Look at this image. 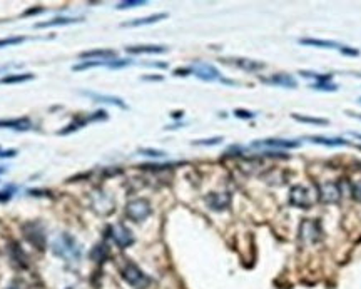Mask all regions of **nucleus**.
<instances>
[{"instance_id": "nucleus-42", "label": "nucleus", "mask_w": 361, "mask_h": 289, "mask_svg": "<svg viewBox=\"0 0 361 289\" xmlns=\"http://www.w3.org/2000/svg\"><path fill=\"white\" fill-rule=\"evenodd\" d=\"M9 69V65H3V67H0V72H3V70H7Z\"/></svg>"}, {"instance_id": "nucleus-24", "label": "nucleus", "mask_w": 361, "mask_h": 289, "mask_svg": "<svg viewBox=\"0 0 361 289\" xmlns=\"http://www.w3.org/2000/svg\"><path fill=\"white\" fill-rule=\"evenodd\" d=\"M234 64L239 67V69L247 70V72H256V70H261V69H264V67H266L263 62L251 61V59H238Z\"/></svg>"}, {"instance_id": "nucleus-13", "label": "nucleus", "mask_w": 361, "mask_h": 289, "mask_svg": "<svg viewBox=\"0 0 361 289\" xmlns=\"http://www.w3.org/2000/svg\"><path fill=\"white\" fill-rule=\"evenodd\" d=\"M0 129H14V130H30L32 122L27 117L20 119H0Z\"/></svg>"}, {"instance_id": "nucleus-33", "label": "nucleus", "mask_w": 361, "mask_h": 289, "mask_svg": "<svg viewBox=\"0 0 361 289\" xmlns=\"http://www.w3.org/2000/svg\"><path fill=\"white\" fill-rule=\"evenodd\" d=\"M351 196H353V199H355V201L361 202V181H356L351 186Z\"/></svg>"}, {"instance_id": "nucleus-32", "label": "nucleus", "mask_w": 361, "mask_h": 289, "mask_svg": "<svg viewBox=\"0 0 361 289\" xmlns=\"http://www.w3.org/2000/svg\"><path fill=\"white\" fill-rule=\"evenodd\" d=\"M139 154L149 157H165V152L159 151V149H139Z\"/></svg>"}, {"instance_id": "nucleus-10", "label": "nucleus", "mask_w": 361, "mask_h": 289, "mask_svg": "<svg viewBox=\"0 0 361 289\" xmlns=\"http://www.w3.org/2000/svg\"><path fill=\"white\" fill-rule=\"evenodd\" d=\"M341 197V189L338 184L334 182H325L319 186V199L325 204H334Z\"/></svg>"}, {"instance_id": "nucleus-39", "label": "nucleus", "mask_w": 361, "mask_h": 289, "mask_svg": "<svg viewBox=\"0 0 361 289\" xmlns=\"http://www.w3.org/2000/svg\"><path fill=\"white\" fill-rule=\"evenodd\" d=\"M191 72H193V69H178L174 70V76H187Z\"/></svg>"}, {"instance_id": "nucleus-30", "label": "nucleus", "mask_w": 361, "mask_h": 289, "mask_svg": "<svg viewBox=\"0 0 361 289\" xmlns=\"http://www.w3.org/2000/svg\"><path fill=\"white\" fill-rule=\"evenodd\" d=\"M107 62H102V61H99V62H96V61H87V62H84V64H77V65H74L72 67V70H84V69H90V67H99V65H105Z\"/></svg>"}, {"instance_id": "nucleus-21", "label": "nucleus", "mask_w": 361, "mask_h": 289, "mask_svg": "<svg viewBox=\"0 0 361 289\" xmlns=\"http://www.w3.org/2000/svg\"><path fill=\"white\" fill-rule=\"evenodd\" d=\"M301 46H310V47H319V48H341L343 46L333 40H321V39H301Z\"/></svg>"}, {"instance_id": "nucleus-9", "label": "nucleus", "mask_w": 361, "mask_h": 289, "mask_svg": "<svg viewBox=\"0 0 361 289\" xmlns=\"http://www.w3.org/2000/svg\"><path fill=\"white\" fill-rule=\"evenodd\" d=\"M191 69H193V74L196 77H199L201 80H206V82L217 80V79L221 77V72L214 65H211V64L197 62L194 67H191Z\"/></svg>"}, {"instance_id": "nucleus-6", "label": "nucleus", "mask_w": 361, "mask_h": 289, "mask_svg": "<svg viewBox=\"0 0 361 289\" xmlns=\"http://www.w3.org/2000/svg\"><path fill=\"white\" fill-rule=\"evenodd\" d=\"M105 119H107V112H105V111H97L96 114H92V115H85V117H77L75 121L70 122L69 126L66 127V129L59 130V136H67V134L74 132V130L82 129V127L87 126V124H90V122L105 121Z\"/></svg>"}, {"instance_id": "nucleus-31", "label": "nucleus", "mask_w": 361, "mask_h": 289, "mask_svg": "<svg viewBox=\"0 0 361 289\" xmlns=\"http://www.w3.org/2000/svg\"><path fill=\"white\" fill-rule=\"evenodd\" d=\"M223 142V137H213V139H201V141H194V145H217Z\"/></svg>"}, {"instance_id": "nucleus-34", "label": "nucleus", "mask_w": 361, "mask_h": 289, "mask_svg": "<svg viewBox=\"0 0 361 289\" xmlns=\"http://www.w3.org/2000/svg\"><path fill=\"white\" fill-rule=\"evenodd\" d=\"M234 115H236V117H239V119H253L254 117V112L244 111V109H236Z\"/></svg>"}, {"instance_id": "nucleus-3", "label": "nucleus", "mask_w": 361, "mask_h": 289, "mask_svg": "<svg viewBox=\"0 0 361 289\" xmlns=\"http://www.w3.org/2000/svg\"><path fill=\"white\" fill-rule=\"evenodd\" d=\"M120 274H122V279L126 281L127 284L134 286L135 289H144V288H148L149 283H150L149 277L146 276V274L142 273L137 266L132 264V262H129V264L124 266Z\"/></svg>"}, {"instance_id": "nucleus-27", "label": "nucleus", "mask_w": 361, "mask_h": 289, "mask_svg": "<svg viewBox=\"0 0 361 289\" xmlns=\"http://www.w3.org/2000/svg\"><path fill=\"white\" fill-rule=\"evenodd\" d=\"M146 0H127V2H120L115 5V9L122 10V9H132V7H141V5H146Z\"/></svg>"}, {"instance_id": "nucleus-47", "label": "nucleus", "mask_w": 361, "mask_h": 289, "mask_svg": "<svg viewBox=\"0 0 361 289\" xmlns=\"http://www.w3.org/2000/svg\"><path fill=\"white\" fill-rule=\"evenodd\" d=\"M69 289H70V288H69Z\"/></svg>"}, {"instance_id": "nucleus-18", "label": "nucleus", "mask_w": 361, "mask_h": 289, "mask_svg": "<svg viewBox=\"0 0 361 289\" xmlns=\"http://www.w3.org/2000/svg\"><path fill=\"white\" fill-rule=\"evenodd\" d=\"M164 18H167V14H154V16H149V17H142V18H135V20L126 22V24H122V27H141V25L156 24V22L164 20Z\"/></svg>"}, {"instance_id": "nucleus-43", "label": "nucleus", "mask_w": 361, "mask_h": 289, "mask_svg": "<svg viewBox=\"0 0 361 289\" xmlns=\"http://www.w3.org/2000/svg\"><path fill=\"white\" fill-rule=\"evenodd\" d=\"M353 136H355V137H358V139H361V134H355V132H353Z\"/></svg>"}, {"instance_id": "nucleus-22", "label": "nucleus", "mask_w": 361, "mask_h": 289, "mask_svg": "<svg viewBox=\"0 0 361 289\" xmlns=\"http://www.w3.org/2000/svg\"><path fill=\"white\" fill-rule=\"evenodd\" d=\"M89 256H90V259H92V261H96V262H104L105 259L109 257V246L105 242L96 244V246L90 249Z\"/></svg>"}, {"instance_id": "nucleus-44", "label": "nucleus", "mask_w": 361, "mask_h": 289, "mask_svg": "<svg viewBox=\"0 0 361 289\" xmlns=\"http://www.w3.org/2000/svg\"><path fill=\"white\" fill-rule=\"evenodd\" d=\"M3 171H5V169H3V167H0V172H3Z\"/></svg>"}, {"instance_id": "nucleus-12", "label": "nucleus", "mask_w": 361, "mask_h": 289, "mask_svg": "<svg viewBox=\"0 0 361 289\" xmlns=\"http://www.w3.org/2000/svg\"><path fill=\"white\" fill-rule=\"evenodd\" d=\"M301 142L288 141V139H266V141L253 142V147H274V149H295L299 147Z\"/></svg>"}, {"instance_id": "nucleus-26", "label": "nucleus", "mask_w": 361, "mask_h": 289, "mask_svg": "<svg viewBox=\"0 0 361 289\" xmlns=\"http://www.w3.org/2000/svg\"><path fill=\"white\" fill-rule=\"evenodd\" d=\"M33 74H14V76H5L2 79L3 84H18V82L32 80Z\"/></svg>"}, {"instance_id": "nucleus-5", "label": "nucleus", "mask_w": 361, "mask_h": 289, "mask_svg": "<svg viewBox=\"0 0 361 289\" xmlns=\"http://www.w3.org/2000/svg\"><path fill=\"white\" fill-rule=\"evenodd\" d=\"M126 214H127V217H131L135 223H141V221L148 219L150 216L149 201H146V199H132V201L127 202Z\"/></svg>"}, {"instance_id": "nucleus-25", "label": "nucleus", "mask_w": 361, "mask_h": 289, "mask_svg": "<svg viewBox=\"0 0 361 289\" xmlns=\"http://www.w3.org/2000/svg\"><path fill=\"white\" fill-rule=\"evenodd\" d=\"M295 121L304 122V124H314V126H328V119H318V117H310V115H301V114H293L291 115Z\"/></svg>"}, {"instance_id": "nucleus-37", "label": "nucleus", "mask_w": 361, "mask_h": 289, "mask_svg": "<svg viewBox=\"0 0 361 289\" xmlns=\"http://www.w3.org/2000/svg\"><path fill=\"white\" fill-rule=\"evenodd\" d=\"M17 156V151L15 149H10V151H2L0 149V157H15Z\"/></svg>"}, {"instance_id": "nucleus-40", "label": "nucleus", "mask_w": 361, "mask_h": 289, "mask_svg": "<svg viewBox=\"0 0 361 289\" xmlns=\"http://www.w3.org/2000/svg\"><path fill=\"white\" fill-rule=\"evenodd\" d=\"M142 80H163V76H154V77L146 76V77H142Z\"/></svg>"}, {"instance_id": "nucleus-14", "label": "nucleus", "mask_w": 361, "mask_h": 289, "mask_svg": "<svg viewBox=\"0 0 361 289\" xmlns=\"http://www.w3.org/2000/svg\"><path fill=\"white\" fill-rule=\"evenodd\" d=\"M117 52L111 50V48H97V50H87V52H82L81 59H100L102 62H109L112 59H115Z\"/></svg>"}, {"instance_id": "nucleus-2", "label": "nucleus", "mask_w": 361, "mask_h": 289, "mask_svg": "<svg viewBox=\"0 0 361 289\" xmlns=\"http://www.w3.org/2000/svg\"><path fill=\"white\" fill-rule=\"evenodd\" d=\"M22 232H24V238L29 244H32L37 249H45L47 246V236L42 227V224L37 223V221H29L22 226Z\"/></svg>"}, {"instance_id": "nucleus-16", "label": "nucleus", "mask_w": 361, "mask_h": 289, "mask_svg": "<svg viewBox=\"0 0 361 289\" xmlns=\"http://www.w3.org/2000/svg\"><path fill=\"white\" fill-rule=\"evenodd\" d=\"M75 22H82V17H57V18H52V20H47V22H40V24H35L33 27H35V29L57 27V25H69V24H75Z\"/></svg>"}, {"instance_id": "nucleus-46", "label": "nucleus", "mask_w": 361, "mask_h": 289, "mask_svg": "<svg viewBox=\"0 0 361 289\" xmlns=\"http://www.w3.org/2000/svg\"><path fill=\"white\" fill-rule=\"evenodd\" d=\"M358 100H360V102H361V97H360V99H358Z\"/></svg>"}, {"instance_id": "nucleus-17", "label": "nucleus", "mask_w": 361, "mask_h": 289, "mask_svg": "<svg viewBox=\"0 0 361 289\" xmlns=\"http://www.w3.org/2000/svg\"><path fill=\"white\" fill-rule=\"evenodd\" d=\"M84 96H89L90 99L97 100V102H105V104H112V106L115 107H120V109H127V106L124 104L122 99H119V97H114V96H102V94H96V92H82Z\"/></svg>"}, {"instance_id": "nucleus-45", "label": "nucleus", "mask_w": 361, "mask_h": 289, "mask_svg": "<svg viewBox=\"0 0 361 289\" xmlns=\"http://www.w3.org/2000/svg\"><path fill=\"white\" fill-rule=\"evenodd\" d=\"M7 289H17V288H14V286H10V288H7Z\"/></svg>"}, {"instance_id": "nucleus-15", "label": "nucleus", "mask_w": 361, "mask_h": 289, "mask_svg": "<svg viewBox=\"0 0 361 289\" xmlns=\"http://www.w3.org/2000/svg\"><path fill=\"white\" fill-rule=\"evenodd\" d=\"M266 84H276V85H281V87H298V82H296V79H293L289 74H276V76H273L271 79H264Z\"/></svg>"}, {"instance_id": "nucleus-35", "label": "nucleus", "mask_w": 361, "mask_h": 289, "mask_svg": "<svg viewBox=\"0 0 361 289\" xmlns=\"http://www.w3.org/2000/svg\"><path fill=\"white\" fill-rule=\"evenodd\" d=\"M341 50V54H345V55H353V57H356V55H360V52L356 50V48H348V47H341L340 48Z\"/></svg>"}, {"instance_id": "nucleus-8", "label": "nucleus", "mask_w": 361, "mask_h": 289, "mask_svg": "<svg viewBox=\"0 0 361 289\" xmlns=\"http://www.w3.org/2000/svg\"><path fill=\"white\" fill-rule=\"evenodd\" d=\"M109 236L111 239L117 244L119 247H129L134 242V236L124 224H114V226L109 227Z\"/></svg>"}, {"instance_id": "nucleus-23", "label": "nucleus", "mask_w": 361, "mask_h": 289, "mask_svg": "<svg viewBox=\"0 0 361 289\" xmlns=\"http://www.w3.org/2000/svg\"><path fill=\"white\" fill-rule=\"evenodd\" d=\"M10 253V257H12L14 262H17L18 266H22V268H27V256L24 254V251L18 247L17 242H12V246H10L9 249Z\"/></svg>"}, {"instance_id": "nucleus-38", "label": "nucleus", "mask_w": 361, "mask_h": 289, "mask_svg": "<svg viewBox=\"0 0 361 289\" xmlns=\"http://www.w3.org/2000/svg\"><path fill=\"white\" fill-rule=\"evenodd\" d=\"M42 12H44L42 7H39V9H37V7H33V9H30V10H27V12H24V16L27 17V16H33V14H42Z\"/></svg>"}, {"instance_id": "nucleus-1", "label": "nucleus", "mask_w": 361, "mask_h": 289, "mask_svg": "<svg viewBox=\"0 0 361 289\" xmlns=\"http://www.w3.org/2000/svg\"><path fill=\"white\" fill-rule=\"evenodd\" d=\"M52 253L62 259H75V257L79 259V256H81V247H79L74 236L64 232V234H60L52 242Z\"/></svg>"}, {"instance_id": "nucleus-28", "label": "nucleus", "mask_w": 361, "mask_h": 289, "mask_svg": "<svg viewBox=\"0 0 361 289\" xmlns=\"http://www.w3.org/2000/svg\"><path fill=\"white\" fill-rule=\"evenodd\" d=\"M313 89L316 91H329V92H334L338 91V85L336 84H331V82H316L313 85Z\"/></svg>"}, {"instance_id": "nucleus-41", "label": "nucleus", "mask_w": 361, "mask_h": 289, "mask_svg": "<svg viewBox=\"0 0 361 289\" xmlns=\"http://www.w3.org/2000/svg\"><path fill=\"white\" fill-rule=\"evenodd\" d=\"M349 115H353V117H358V119H361V114H355V112H348Z\"/></svg>"}, {"instance_id": "nucleus-29", "label": "nucleus", "mask_w": 361, "mask_h": 289, "mask_svg": "<svg viewBox=\"0 0 361 289\" xmlns=\"http://www.w3.org/2000/svg\"><path fill=\"white\" fill-rule=\"evenodd\" d=\"M24 37H9V39H0V48L2 47H10V46H17V44L24 42Z\"/></svg>"}, {"instance_id": "nucleus-19", "label": "nucleus", "mask_w": 361, "mask_h": 289, "mask_svg": "<svg viewBox=\"0 0 361 289\" xmlns=\"http://www.w3.org/2000/svg\"><path fill=\"white\" fill-rule=\"evenodd\" d=\"M129 54L139 55V54H164L167 52V47L164 46H134L126 48Z\"/></svg>"}, {"instance_id": "nucleus-36", "label": "nucleus", "mask_w": 361, "mask_h": 289, "mask_svg": "<svg viewBox=\"0 0 361 289\" xmlns=\"http://www.w3.org/2000/svg\"><path fill=\"white\" fill-rule=\"evenodd\" d=\"M12 199V191H0V202H9Z\"/></svg>"}, {"instance_id": "nucleus-20", "label": "nucleus", "mask_w": 361, "mask_h": 289, "mask_svg": "<svg viewBox=\"0 0 361 289\" xmlns=\"http://www.w3.org/2000/svg\"><path fill=\"white\" fill-rule=\"evenodd\" d=\"M308 141L314 142V144L328 145V147H338V145H348L349 142L345 141L341 137H323V136H311L308 137Z\"/></svg>"}, {"instance_id": "nucleus-4", "label": "nucleus", "mask_w": 361, "mask_h": 289, "mask_svg": "<svg viewBox=\"0 0 361 289\" xmlns=\"http://www.w3.org/2000/svg\"><path fill=\"white\" fill-rule=\"evenodd\" d=\"M323 229L316 219H303L299 226V239L304 244H316L321 241Z\"/></svg>"}, {"instance_id": "nucleus-11", "label": "nucleus", "mask_w": 361, "mask_h": 289, "mask_svg": "<svg viewBox=\"0 0 361 289\" xmlns=\"http://www.w3.org/2000/svg\"><path fill=\"white\" fill-rule=\"evenodd\" d=\"M204 201L213 211H224L231 204V196L228 193H211L204 197Z\"/></svg>"}, {"instance_id": "nucleus-7", "label": "nucleus", "mask_w": 361, "mask_h": 289, "mask_svg": "<svg viewBox=\"0 0 361 289\" xmlns=\"http://www.w3.org/2000/svg\"><path fill=\"white\" fill-rule=\"evenodd\" d=\"M289 202L296 208L310 209L313 206V197H311V191L304 186H295L289 193Z\"/></svg>"}]
</instances>
